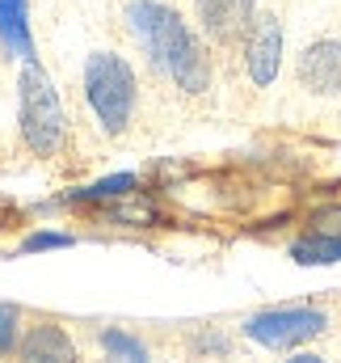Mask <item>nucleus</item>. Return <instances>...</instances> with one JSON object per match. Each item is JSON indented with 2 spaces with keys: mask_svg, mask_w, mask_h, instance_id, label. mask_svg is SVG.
<instances>
[{
  "mask_svg": "<svg viewBox=\"0 0 341 363\" xmlns=\"http://www.w3.org/2000/svg\"><path fill=\"white\" fill-rule=\"evenodd\" d=\"M131 190H135V174H114V178H101L76 194H68V203H114V199H127Z\"/></svg>",
  "mask_w": 341,
  "mask_h": 363,
  "instance_id": "12",
  "label": "nucleus"
},
{
  "mask_svg": "<svg viewBox=\"0 0 341 363\" xmlns=\"http://www.w3.org/2000/svg\"><path fill=\"white\" fill-rule=\"evenodd\" d=\"M190 351L194 359H232V338L219 325H202L190 334Z\"/></svg>",
  "mask_w": 341,
  "mask_h": 363,
  "instance_id": "13",
  "label": "nucleus"
},
{
  "mask_svg": "<svg viewBox=\"0 0 341 363\" xmlns=\"http://www.w3.org/2000/svg\"><path fill=\"white\" fill-rule=\"evenodd\" d=\"M85 106L97 123V131L105 140H122L135 131L139 114H144V81L135 72V64L122 51L97 47L85 60Z\"/></svg>",
  "mask_w": 341,
  "mask_h": 363,
  "instance_id": "2",
  "label": "nucleus"
},
{
  "mask_svg": "<svg viewBox=\"0 0 341 363\" xmlns=\"http://www.w3.org/2000/svg\"><path fill=\"white\" fill-rule=\"evenodd\" d=\"M282 55H287V26H282V13L274 9H257L249 34L241 38L236 47V64H241V77L249 81L253 93H270L282 77Z\"/></svg>",
  "mask_w": 341,
  "mask_h": 363,
  "instance_id": "5",
  "label": "nucleus"
},
{
  "mask_svg": "<svg viewBox=\"0 0 341 363\" xmlns=\"http://www.w3.org/2000/svg\"><path fill=\"white\" fill-rule=\"evenodd\" d=\"M68 245H76V237H72V233H59V228H38V233H30L17 250H21V254H42V250H68Z\"/></svg>",
  "mask_w": 341,
  "mask_h": 363,
  "instance_id": "15",
  "label": "nucleus"
},
{
  "mask_svg": "<svg viewBox=\"0 0 341 363\" xmlns=\"http://www.w3.org/2000/svg\"><path fill=\"white\" fill-rule=\"evenodd\" d=\"M17 135L30 157L51 161L68 144V114L51 72L38 60H25L17 72Z\"/></svg>",
  "mask_w": 341,
  "mask_h": 363,
  "instance_id": "3",
  "label": "nucleus"
},
{
  "mask_svg": "<svg viewBox=\"0 0 341 363\" xmlns=\"http://www.w3.org/2000/svg\"><path fill=\"white\" fill-rule=\"evenodd\" d=\"M291 258L299 267H329L341 262V237L337 233H308L299 241H291Z\"/></svg>",
  "mask_w": 341,
  "mask_h": 363,
  "instance_id": "11",
  "label": "nucleus"
},
{
  "mask_svg": "<svg viewBox=\"0 0 341 363\" xmlns=\"http://www.w3.org/2000/svg\"><path fill=\"white\" fill-rule=\"evenodd\" d=\"M21 330H25V308H21V304H8V300H0V363L17 355Z\"/></svg>",
  "mask_w": 341,
  "mask_h": 363,
  "instance_id": "14",
  "label": "nucleus"
},
{
  "mask_svg": "<svg viewBox=\"0 0 341 363\" xmlns=\"http://www.w3.org/2000/svg\"><path fill=\"white\" fill-rule=\"evenodd\" d=\"M13 363H81V347L55 317H34L21 330Z\"/></svg>",
  "mask_w": 341,
  "mask_h": 363,
  "instance_id": "8",
  "label": "nucleus"
},
{
  "mask_svg": "<svg viewBox=\"0 0 341 363\" xmlns=\"http://www.w3.org/2000/svg\"><path fill=\"white\" fill-rule=\"evenodd\" d=\"M325 334H333V313L320 304H274L241 321V338L261 351H299L308 342H320Z\"/></svg>",
  "mask_w": 341,
  "mask_h": 363,
  "instance_id": "4",
  "label": "nucleus"
},
{
  "mask_svg": "<svg viewBox=\"0 0 341 363\" xmlns=\"http://www.w3.org/2000/svg\"><path fill=\"white\" fill-rule=\"evenodd\" d=\"M291 81L304 97H316V101L341 97V30H325L295 51Z\"/></svg>",
  "mask_w": 341,
  "mask_h": 363,
  "instance_id": "6",
  "label": "nucleus"
},
{
  "mask_svg": "<svg viewBox=\"0 0 341 363\" xmlns=\"http://www.w3.org/2000/svg\"><path fill=\"white\" fill-rule=\"evenodd\" d=\"M282 363H333L329 355H320V351H308V347H299V351H287V359Z\"/></svg>",
  "mask_w": 341,
  "mask_h": 363,
  "instance_id": "16",
  "label": "nucleus"
},
{
  "mask_svg": "<svg viewBox=\"0 0 341 363\" xmlns=\"http://www.w3.org/2000/svg\"><path fill=\"white\" fill-rule=\"evenodd\" d=\"M97 347H101V363H152L148 342L122 325H105L97 334Z\"/></svg>",
  "mask_w": 341,
  "mask_h": 363,
  "instance_id": "10",
  "label": "nucleus"
},
{
  "mask_svg": "<svg viewBox=\"0 0 341 363\" xmlns=\"http://www.w3.org/2000/svg\"><path fill=\"white\" fill-rule=\"evenodd\" d=\"M253 17H257V0H194V26L224 55H236Z\"/></svg>",
  "mask_w": 341,
  "mask_h": 363,
  "instance_id": "7",
  "label": "nucleus"
},
{
  "mask_svg": "<svg viewBox=\"0 0 341 363\" xmlns=\"http://www.w3.org/2000/svg\"><path fill=\"white\" fill-rule=\"evenodd\" d=\"M127 34L148 60L152 77L181 101H202L215 89V47L202 38L194 17L173 0H127Z\"/></svg>",
  "mask_w": 341,
  "mask_h": 363,
  "instance_id": "1",
  "label": "nucleus"
},
{
  "mask_svg": "<svg viewBox=\"0 0 341 363\" xmlns=\"http://www.w3.org/2000/svg\"><path fill=\"white\" fill-rule=\"evenodd\" d=\"M0 51L13 60H38L34 38H30V9L25 0H0Z\"/></svg>",
  "mask_w": 341,
  "mask_h": 363,
  "instance_id": "9",
  "label": "nucleus"
}]
</instances>
